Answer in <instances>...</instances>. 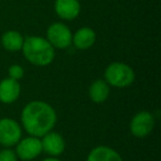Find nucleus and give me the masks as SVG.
Masks as SVG:
<instances>
[{"label":"nucleus","mask_w":161,"mask_h":161,"mask_svg":"<svg viewBox=\"0 0 161 161\" xmlns=\"http://www.w3.org/2000/svg\"><path fill=\"white\" fill-rule=\"evenodd\" d=\"M55 11L64 20H73L80 14V6L77 0H56Z\"/></svg>","instance_id":"obj_10"},{"label":"nucleus","mask_w":161,"mask_h":161,"mask_svg":"<svg viewBox=\"0 0 161 161\" xmlns=\"http://www.w3.org/2000/svg\"><path fill=\"white\" fill-rule=\"evenodd\" d=\"M22 138V129L17 120L9 117L0 119V145L10 148Z\"/></svg>","instance_id":"obj_4"},{"label":"nucleus","mask_w":161,"mask_h":161,"mask_svg":"<svg viewBox=\"0 0 161 161\" xmlns=\"http://www.w3.org/2000/svg\"><path fill=\"white\" fill-rule=\"evenodd\" d=\"M86 161H123V158L113 148L107 146H98L91 150Z\"/></svg>","instance_id":"obj_12"},{"label":"nucleus","mask_w":161,"mask_h":161,"mask_svg":"<svg viewBox=\"0 0 161 161\" xmlns=\"http://www.w3.org/2000/svg\"><path fill=\"white\" fill-rule=\"evenodd\" d=\"M109 92V85L105 80H95L88 88V96L94 103L102 104L107 101Z\"/></svg>","instance_id":"obj_13"},{"label":"nucleus","mask_w":161,"mask_h":161,"mask_svg":"<svg viewBox=\"0 0 161 161\" xmlns=\"http://www.w3.org/2000/svg\"><path fill=\"white\" fill-rule=\"evenodd\" d=\"M42 161H61V160H60V159L56 158V157H49V158L43 159Z\"/></svg>","instance_id":"obj_17"},{"label":"nucleus","mask_w":161,"mask_h":161,"mask_svg":"<svg viewBox=\"0 0 161 161\" xmlns=\"http://www.w3.org/2000/svg\"><path fill=\"white\" fill-rule=\"evenodd\" d=\"M21 87L18 80L14 78H3L0 80V102L3 104H12L19 98Z\"/></svg>","instance_id":"obj_9"},{"label":"nucleus","mask_w":161,"mask_h":161,"mask_svg":"<svg viewBox=\"0 0 161 161\" xmlns=\"http://www.w3.org/2000/svg\"><path fill=\"white\" fill-rule=\"evenodd\" d=\"M104 76L108 85L118 88H125L134 83L135 71L126 63L113 62L106 67Z\"/></svg>","instance_id":"obj_3"},{"label":"nucleus","mask_w":161,"mask_h":161,"mask_svg":"<svg viewBox=\"0 0 161 161\" xmlns=\"http://www.w3.org/2000/svg\"><path fill=\"white\" fill-rule=\"evenodd\" d=\"M21 50L25 60L36 66H47L55 58L54 47L42 36L25 38Z\"/></svg>","instance_id":"obj_2"},{"label":"nucleus","mask_w":161,"mask_h":161,"mask_svg":"<svg viewBox=\"0 0 161 161\" xmlns=\"http://www.w3.org/2000/svg\"><path fill=\"white\" fill-rule=\"evenodd\" d=\"M72 36L71 30L60 22L51 25L47 32V40L54 49H67L72 44Z\"/></svg>","instance_id":"obj_6"},{"label":"nucleus","mask_w":161,"mask_h":161,"mask_svg":"<svg viewBox=\"0 0 161 161\" xmlns=\"http://www.w3.org/2000/svg\"><path fill=\"white\" fill-rule=\"evenodd\" d=\"M8 74H9L10 78H14V80H19L20 78L23 77V75H25V69H23V67L20 66V65L14 64L9 67Z\"/></svg>","instance_id":"obj_15"},{"label":"nucleus","mask_w":161,"mask_h":161,"mask_svg":"<svg viewBox=\"0 0 161 161\" xmlns=\"http://www.w3.org/2000/svg\"><path fill=\"white\" fill-rule=\"evenodd\" d=\"M16 147V154L19 159L23 161H30L40 156L42 152L41 139L38 137L29 136L27 138H21Z\"/></svg>","instance_id":"obj_7"},{"label":"nucleus","mask_w":161,"mask_h":161,"mask_svg":"<svg viewBox=\"0 0 161 161\" xmlns=\"http://www.w3.org/2000/svg\"><path fill=\"white\" fill-rule=\"evenodd\" d=\"M55 109L43 101H32L21 112V124L30 136L41 138L56 124Z\"/></svg>","instance_id":"obj_1"},{"label":"nucleus","mask_w":161,"mask_h":161,"mask_svg":"<svg viewBox=\"0 0 161 161\" xmlns=\"http://www.w3.org/2000/svg\"><path fill=\"white\" fill-rule=\"evenodd\" d=\"M154 128V118L151 113L141 110L137 113L130 120L129 129L132 136L137 138H145L149 136Z\"/></svg>","instance_id":"obj_5"},{"label":"nucleus","mask_w":161,"mask_h":161,"mask_svg":"<svg viewBox=\"0 0 161 161\" xmlns=\"http://www.w3.org/2000/svg\"><path fill=\"white\" fill-rule=\"evenodd\" d=\"M41 138L42 151H45L50 157H58L63 153L65 149V141L58 132L51 130Z\"/></svg>","instance_id":"obj_8"},{"label":"nucleus","mask_w":161,"mask_h":161,"mask_svg":"<svg viewBox=\"0 0 161 161\" xmlns=\"http://www.w3.org/2000/svg\"><path fill=\"white\" fill-rule=\"evenodd\" d=\"M96 41L95 31L91 28L84 27L78 29L72 36V43L78 50H88L94 45Z\"/></svg>","instance_id":"obj_11"},{"label":"nucleus","mask_w":161,"mask_h":161,"mask_svg":"<svg viewBox=\"0 0 161 161\" xmlns=\"http://www.w3.org/2000/svg\"><path fill=\"white\" fill-rule=\"evenodd\" d=\"M0 161H18V157L14 150L7 148L0 151Z\"/></svg>","instance_id":"obj_16"},{"label":"nucleus","mask_w":161,"mask_h":161,"mask_svg":"<svg viewBox=\"0 0 161 161\" xmlns=\"http://www.w3.org/2000/svg\"><path fill=\"white\" fill-rule=\"evenodd\" d=\"M23 36L19 33L18 31H14V30H10L7 31L1 38V43H3V47H5L7 51L10 52H17L20 51L22 49L23 45Z\"/></svg>","instance_id":"obj_14"}]
</instances>
